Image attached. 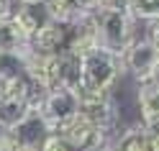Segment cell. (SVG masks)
Masks as SVG:
<instances>
[{
  "mask_svg": "<svg viewBox=\"0 0 159 151\" xmlns=\"http://www.w3.org/2000/svg\"><path fill=\"white\" fill-rule=\"evenodd\" d=\"M95 23H98L100 49L121 59L123 51L131 46V41L136 38L131 13L128 11H98L95 13Z\"/></svg>",
  "mask_w": 159,
  "mask_h": 151,
  "instance_id": "6da1fadb",
  "label": "cell"
},
{
  "mask_svg": "<svg viewBox=\"0 0 159 151\" xmlns=\"http://www.w3.org/2000/svg\"><path fill=\"white\" fill-rule=\"evenodd\" d=\"M121 72H123L121 59L103 51V49H95V51L82 56V82H80V87L111 92L118 82V77H121Z\"/></svg>",
  "mask_w": 159,
  "mask_h": 151,
  "instance_id": "7a4b0ae2",
  "label": "cell"
},
{
  "mask_svg": "<svg viewBox=\"0 0 159 151\" xmlns=\"http://www.w3.org/2000/svg\"><path fill=\"white\" fill-rule=\"evenodd\" d=\"M54 133H59L72 151H105L108 146V131L98 128L93 120H87L82 113H77L75 118H69L67 123H62Z\"/></svg>",
  "mask_w": 159,
  "mask_h": 151,
  "instance_id": "3957f363",
  "label": "cell"
},
{
  "mask_svg": "<svg viewBox=\"0 0 159 151\" xmlns=\"http://www.w3.org/2000/svg\"><path fill=\"white\" fill-rule=\"evenodd\" d=\"M36 108L39 113L44 115V120L52 131H57L62 123H67L69 118H75L80 113V97H77V90L72 87H54L49 92H41L36 100Z\"/></svg>",
  "mask_w": 159,
  "mask_h": 151,
  "instance_id": "277c9868",
  "label": "cell"
},
{
  "mask_svg": "<svg viewBox=\"0 0 159 151\" xmlns=\"http://www.w3.org/2000/svg\"><path fill=\"white\" fill-rule=\"evenodd\" d=\"M121 64L139 85L152 82L154 72H157V64H159V49L152 44L149 36H136L131 41V46L123 51Z\"/></svg>",
  "mask_w": 159,
  "mask_h": 151,
  "instance_id": "5b68a950",
  "label": "cell"
},
{
  "mask_svg": "<svg viewBox=\"0 0 159 151\" xmlns=\"http://www.w3.org/2000/svg\"><path fill=\"white\" fill-rule=\"evenodd\" d=\"M77 97H80V113L87 120H93L98 128L111 131L116 126V103L111 92H100V90H90V87H77Z\"/></svg>",
  "mask_w": 159,
  "mask_h": 151,
  "instance_id": "8992f818",
  "label": "cell"
},
{
  "mask_svg": "<svg viewBox=\"0 0 159 151\" xmlns=\"http://www.w3.org/2000/svg\"><path fill=\"white\" fill-rule=\"evenodd\" d=\"M26 77L34 82L39 92H49V90L59 87V54H39L31 49Z\"/></svg>",
  "mask_w": 159,
  "mask_h": 151,
  "instance_id": "52a82bcc",
  "label": "cell"
},
{
  "mask_svg": "<svg viewBox=\"0 0 159 151\" xmlns=\"http://www.w3.org/2000/svg\"><path fill=\"white\" fill-rule=\"evenodd\" d=\"M100 49V38H98V23H95V13H85L69 26V41H67V51H72L77 56H85Z\"/></svg>",
  "mask_w": 159,
  "mask_h": 151,
  "instance_id": "ba28073f",
  "label": "cell"
},
{
  "mask_svg": "<svg viewBox=\"0 0 159 151\" xmlns=\"http://www.w3.org/2000/svg\"><path fill=\"white\" fill-rule=\"evenodd\" d=\"M67 41H69V26L52 21L31 38V49L39 54H62L67 51Z\"/></svg>",
  "mask_w": 159,
  "mask_h": 151,
  "instance_id": "9c48e42d",
  "label": "cell"
},
{
  "mask_svg": "<svg viewBox=\"0 0 159 151\" xmlns=\"http://www.w3.org/2000/svg\"><path fill=\"white\" fill-rule=\"evenodd\" d=\"M13 133L18 136V141H21L26 149H41L44 138H46L49 133H54V131H52V126L44 120V115L39 113V108L34 105V110L28 113V118L13 131Z\"/></svg>",
  "mask_w": 159,
  "mask_h": 151,
  "instance_id": "30bf717a",
  "label": "cell"
},
{
  "mask_svg": "<svg viewBox=\"0 0 159 151\" xmlns=\"http://www.w3.org/2000/svg\"><path fill=\"white\" fill-rule=\"evenodd\" d=\"M11 16H13V21L21 26V31L28 38H34L44 26L52 23V16H49L46 5H18Z\"/></svg>",
  "mask_w": 159,
  "mask_h": 151,
  "instance_id": "8fae6325",
  "label": "cell"
},
{
  "mask_svg": "<svg viewBox=\"0 0 159 151\" xmlns=\"http://www.w3.org/2000/svg\"><path fill=\"white\" fill-rule=\"evenodd\" d=\"M34 100L18 97H0V131H16L34 110Z\"/></svg>",
  "mask_w": 159,
  "mask_h": 151,
  "instance_id": "7c38bea8",
  "label": "cell"
},
{
  "mask_svg": "<svg viewBox=\"0 0 159 151\" xmlns=\"http://www.w3.org/2000/svg\"><path fill=\"white\" fill-rule=\"evenodd\" d=\"M139 110H141V126L159 128V85H139Z\"/></svg>",
  "mask_w": 159,
  "mask_h": 151,
  "instance_id": "4fadbf2b",
  "label": "cell"
},
{
  "mask_svg": "<svg viewBox=\"0 0 159 151\" xmlns=\"http://www.w3.org/2000/svg\"><path fill=\"white\" fill-rule=\"evenodd\" d=\"M82 82V56L72 51L59 54V87H72L77 90Z\"/></svg>",
  "mask_w": 159,
  "mask_h": 151,
  "instance_id": "5bb4252c",
  "label": "cell"
},
{
  "mask_svg": "<svg viewBox=\"0 0 159 151\" xmlns=\"http://www.w3.org/2000/svg\"><path fill=\"white\" fill-rule=\"evenodd\" d=\"M31 46V38H28L21 26L13 21V16H8L0 21V51H18V49Z\"/></svg>",
  "mask_w": 159,
  "mask_h": 151,
  "instance_id": "9a60e30c",
  "label": "cell"
},
{
  "mask_svg": "<svg viewBox=\"0 0 159 151\" xmlns=\"http://www.w3.org/2000/svg\"><path fill=\"white\" fill-rule=\"evenodd\" d=\"M28 54H31V46L18 49V51H0V79H11V77H18V74H26Z\"/></svg>",
  "mask_w": 159,
  "mask_h": 151,
  "instance_id": "2e32d148",
  "label": "cell"
},
{
  "mask_svg": "<svg viewBox=\"0 0 159 151\" xmlns=\"http://www.w3.org/2000/svg\"><path fill=\"white\" fill-rule=\"evenodd\" d=\"M46 11L52 16V21L64 23V26H72L80 16H85L75 0H46Z\"/></svg>",
  "mask_w": 159,
  "mask_h": 151,
  "instance_id": "e0dca14e",
  "label": "cell"
},
{
  "mask_svg": "<svg viewBox=\"0 0 159 151\" xmlns=\"http://www.w3.org/2000/svg\"><path fill=\"white\" fill-rule=\"evenodd\" d=\"M113 151H152L149 149V141H146V128L144 126L128 128L126 133L118 138V144L113 146Z\"/></svg>",
  "mask_w": 159,
  "mask_h": 151,
  "instance_id": "ac0fdd59",
  "label": "cell"
},
{
  "mask_svg": "<svg viewBox=\"0 0 159 151\" xmlns=\"http://www.w3.org/2000/svg\"><path fill=\"white\" fill-rule=\"evenodd\" d=\"M128 13H131L134 21H144L152 26L159 21V0H131Z\"/></svg>",
  "mask_w": 159,
  "mask_h": 151,
  "instance_id": "d6986e66",
  "label": "cell"
},
{
  "mask_svg": "<svg viewBox=\"0 0 159 151\" xmlns=\"http://www.w3.org/2000/svg\"><path fill=\"white\" fill-rule=\"evenodd\" d=\"M39 151H72V146H69L59 133H49V136L44 138V144H41Z\"/></svg>",
  "mask_w": 159,
  "mask_h": 151,
  "instance_id": "ffe728a7",
  "label": "cell"
},
{
  "mask_svg": "<svg viewBox=\"0 0 159 151\" xmlns=\"http://www.w3.org/2000/svg\"><path fill=\"white\" fill-rule=\"evenodd\" d=\"M26 146L18 141L13 131H0V151H23Z\"/></svg>",
  "mask_w": 159,
  "mask_h": 151,
  "instance_id": "44dd1931",
  "label": "cell"
},
{
  "mask_svg": "<svg viewBox=\"0 0 159 151\" xmlns=\"http://www.w3.org/2000/svg\"><path fill=\"white\" fill-rule=\"evenodd\" d=\"M128 3L131 0H100L98 11H128Z\"/></svg>",
  "mask_w": 159,
  "mask_h": 151,
  "instance_id": "7402d4cb",
  "label": "cell"
},
{
  "mask_svg": "<svg viewBox=\"0 0 159 151\" xmlns=\"http://www.w3.org/2000/svg\"><path fill=\"white\" fill-rule=\"evenodd\" d=\"M80 5V11L82 13H98V8H100V0H75Z\"/></svg>",
  "mask_w": 159,
  "mask_h": 151,
  "instance_id": "603a6c76",
  "label": "cell"
},
{
  "mask_svg": "<svg viewBox=\"0 0 159 151\" xmlns=\"http://www.w3.org/2000/svg\"><path fill=\"white\" fill-rule=\"evenodd\" d=\"M149 38H152V44H154V46L159 49V21L149 26Z\"/></svg>",
  "mask_w": 159,
  "mask_h": 151,
  "instance_id": "cb8c5ba5",
  "label": "cell"
},
{
  "mask_svg": "<svg viewBox=\"0 0 159 151\" xmlns=\"http://www.w3.org/2000/svg\"><path fill=\"white\" fill-rule=\"evenodd\" d=\"M11 13H13L11 3H8V0H0V21H3V18H8Z\"/></svg>",
  "mask_w": 159,
  "mask_h": 151,
  "instance_id": "d4e9b609",
  "label": "cell"
},
{
  "mask_svg": "<svg viewBox=\"0 0 159 151\" xmlns=\"http://www.w3.org/2000/svg\"><path fill=\"white\" fill-rule=\"evenodd\" d=\"M18 5H46V0H18Z\"/></svg>",
  "mask_w": 159,
  "mask_h": 151,
  "instance_id": "484cf974",
  "label": "cell"
},
{
  "mask_svg": "<svg viewBox=\"0 0 159 151\" xmlns=\"http://www.w3.org/2000/svg\"><path fill=\"white\" fill-rule=\"evenodd\" d=\"M154 85H159V64H157V72H154V79H152Z\"/></svg>",
  "mask_w": 159,
  "mask_h": 151,
  "instance_id": "4316f807",
  "label": "cell"
},
{
  "mask_svg": "<svg viewBox=\"0 0 159 151\" xmlns=\"http://www.w3.org/2000/svg\"><path fill=\"white\" fill-rule=\"evenodd\" d=\"M23 151H39V149H23Z\"/></svg>",
  "mask_w": 159,
  "mask_h": 151,
  "instance_id": "83f0119b",
  "label": "cell"
},
{
  "mask_svg": "<svg viewBox=\"0 0 159 151\" xmlns=\"http://www.w3.org/2000/svg\"><path fill=\"white\" fill-rule=\"evenodd\" d=\"M105 151H113V146H111V149H105Z\"/></svg>",
  "mask_w": 159,
  "mask_h": 151,
  "instance_id": "f1b7e54d",
  "label": "cell"
}]
</instances>
